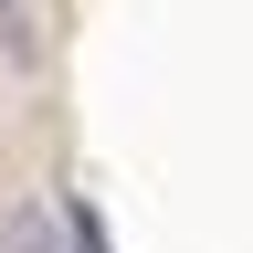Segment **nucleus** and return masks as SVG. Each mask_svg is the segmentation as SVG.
Segmentation results:
<instances>
[{
	"mask_svg": "<svg viewBox=\"0 0 253 253\" xmlns=\"http://www.w3.org/2000/svg\"><path fill=\"white\" fill-rule=\"evenodd\" d=\"M74 253H106V221H95L84 201H74Z\"/></svg>",
	"mask_w": 253,
	"mask_h": 253,
	"instance_id": "f257e3e1",
	"label": "nucleus"
}]
</instances>
